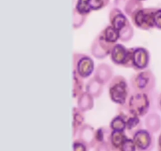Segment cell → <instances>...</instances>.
<instances>
[{
	"label": "cell",
	"mask_w": 161,
	"mask_h": 151,
	"mask_svg": "<svg viewBox=\"0 0 161 151\" xmlns=\"http://www.w3.org/2000/svg\"><path fill=\"white\" fill-rule=\"evenodd\" d=\"M130 86L133 92L149 94L156 87V77L149 69L139 71L130 78Z\"/></svg>",
	"instance_id": "6da1fadb"
},
{
	"label": "cell",
	"mask_w": 161,
	"mask_h": 151,
	"mask_svg": "<svg viewBox=\"0 0 161 151\" xmlns=\"http://www.w3.org/2000/svg\"><path fill=\"white\" fill-rule=\"evenodd\" d=\"M108 94L114 103L123 105L127 102L129 88L127 80L123 76H115L108 84Z\"/></svg>",
	"instance_id": "7a4b0ae2"
},
{
	"label": "cell",
	"mask_w": 161,
	"mask_h": 151,
	"mask_svg": "<svg viewBox=\"0 0 161 151\" xmlns=\"http://www.w3.org/2000/svg\"><path fill=\"white\" fill-rule=\"evenodd\" d=\"M124 105L130 114L138 117L144 116L147 114L150 108L149 94L145 93L133 92Z\"/></svg>",
	"instance_id": "3957f363"
},
{
	"label": "cell",
	"mask_w": 161,
	"mask_h": 151,
	"mask_svg": "<svg viewBox=\"0 0 161 151\" xmlns=\"http://www.w3.org/2000/svg\"><path fill=\"white\" fill-rule=\"evenodd\" d=\"M158 8H142L134 13L130 17L132 24L136 28L142 30L149 31L155 28L154 16Z\"/></svg>",
	"instance_id": "277c9868"
},
{
	"label": "cell",
	"mask_w": 161,
	"mask_h": 151,
	"mask_svg": "<svg viewBox=\"0 0 161 151\" xmlns=\"http://www.w3.org/2000/svg\"><path fill=\"white\" fill-rule=\"evenodd\" d=\"M73 73L80 78H88L94 71V63L92 58L85 53H74Z\"/></svg>",
	"instance_id": "5b68a950"
},
{
	"label": "cell",
	"mask_w": 161,
	"mask_h": 151,
	"mask_svg": "<svg viewBox=\"0 0 161 151\" xmlns=\"http://www.w3.org/2000/svg\"><path fill=\"white\" fill-rule=\"evenodd\" d=\"M132 50L133 48L128 49L123 44L116 43L110 53L112 61L116 65L132 68Z\"/></svg>",
	"instance_id": "8992f818"
},
{
	"label": "cell",
	"mask_w": 161,
	"mask_h": 151,
	"mask_svg": "<svg viewBox=\"0 0 161 151\" xmlns=\"http://www.w3.org/2000/svg\"><path fill=\"white\" fill-rule=\"evenodd\" d=\"M132 139L138 151H152L155 146V138L152 132L146 129H139L133 135Z\"/></svg>",
	"instance_id": "52a82bcc"
},
{
	"label": "cell",
	"mask_w": 161,
	"mask_h": 151,
	"mask_svg": "<svg viewBox=\"0 0 161 151\" xmlns=\"http://www.w3.org/2000/svg\"><path fill=\"white\" fill-rule=\"evenodd\" d=\"M116 44L108 42L100 32L93 41L91 45V53L93 56L97 59H102L108 55H110Z\"/></svg>",
	"instance_id": "ba28073f"
},
{
	"label": "cell",
	"mask_w": 161,
	"mask_h": 151,
	"mask_svg": "<svg viewBox=\"0 0 161 151\" xmlns=\"http://www.w3.org/2000/svg\"><path fill=\"white\" fill-rule=\"evenodd\" d=\"M150 53L144 47H135L132 50V69L138 71L145 70L149 65Z\"/></svg>",
	"instance_id": "9c48e42d"
},
{
	"label": "cell",
	"mask_w": 161,
	"mask_h": 151,
	"mask_svg": "<svg viewBox=\"0 0 161 151\" xmlns=\"http://www.w3.org/2000/svg\"><path fill=\"white\" fill-rule=\"evenodd\" d=\"M108 19L110 25L119 31H120L127 24L130 23L127 17H126V14L116 7L113 8L110 10Z\"/></svg>",
	"instance_id": "30bf717a"
},
{
	"label": "cell",
	"mask_w": 161,
	"mask_h": 151,
	"mask_svg": "<svg viewBox=\"0 0 161 151\" xmlns=\"http://www.w3.org/2000/svg\"><path fill=\"white\" fill-rule=\"evenodd\" d=\"M115 7L122 10L128 17L138 9L143 8V4L140 0H115Z\"/></svg>",
	"instance_id": "8fae6325"
},
{
	"label": "cell",
	"mask_w": 161,
	"mask_h": 151,
	"mask_svg": "<svg viewBox=\"0 0 161 151\" xmlns=\"http://www.w3.org/2000/svg\"><path fill=\"white\" fill-rule=\"evenodd\" d=\"M113 69L106 64H101L95 70L94 78L98 80L102 84L110 82L113 78Z\"/></svg>",
	"instance_id": "7c38bea8"
},
{
	"label": "cell",
	"mask_w": 161,
	"mask_h": 151,
	"mask_svg": "<svg viewBox=\"0 0 161 151\" xmlns=\"http://www.w3.org/2000/svg\"><path fill=\"white\" fill-rule=\"evenodd\" d=\"M128 137L127 136L124 131H112L110 134L108 143L113 151H119L123 143H124Z\"/></svg>",
	"instance_id": "4fadbf2b"
},
{
	"label": "cell",
	"mask_w": 161,
	"mask_h": 151,
	"mask_svg": "<svg viewBox=\"0 0 161 151\" xmlns=\"http://www.w3.org/2000/svg\"><path fill=\"white\" fill-rule=\"evenodd\" d=\"M77 98H78V102H77L78 108L81 111H88V110H91L94 107V98L86 91L82 93Z\"/></svg>",
	"instance_id": "5bb4252c"
},
{
	"label": "cell",
	"mask_w": 161,
	"mask_h": 151,
	"mask_svg": "<svg viewBox=\"0 0 161 151\" xmlns=\"http://www.w3.org/2000/svg\"><path fill=\"white\" fill-rule=\"evenodd\" d=\"M86 91L94 98H98L102 95L103 91V84L94 77L86 84Z\"/></svg>",
	"instance_id": "9a60e30c"
},
{
	"label": "cell",
	"mask_w": 161,
	"mask_h": 151,
	"mask_svg": "<svg viewBox=\"0 0 161 151\" xmlns=\"http://www.w3.org/2000/svg\"><path fill=\"white\" fill-rule=\"evenodd\" d=\"M101 33L108 42L112 43H117V41L119 39V31L111 25L105 27Z\"/></svg>",
	"instance_id": "2e32d148"
},
{
	"label": "cell",
	"mask_w": 161,
	"mask_h": 151,
	"mask_svg": "<svg viewBox=\"0 0 161 151\" xmlns=\"http://www.w3.org/2000/svg\"><path fill=\"white\" fill-rule=\"evenodd\" d=\"M146 125L151 132L157 131L160 128L161 119L157 113H151L146 118Z\"/></svg>",
	"instance_id": "e0dca14e"
},
{
	"label": "cell",
	"mask_w": 161,
	"mask_h": 151,
	"mask_svg": "<svg viewBox=\"0 0 161 151\" xmlns=\"http://www.w3.org/2000/svg\"><path fill=\"white\" fill-rule=\"evenodd\" d=\"M127 124L126 120L121 114H118L112 120L110 123V128L112 131H125Z\"/></svg>",
	"instance_id": "ac0fdd59"
},
{
	"label": "cell",
	"mask_w": 161,
	"mask_h": 151,
	"mask_svg": "<svg viewBox=\"0 0 161 151\" xmlns=\"http://www.w3.org/2000/svg\"><path fill=\"white\" fill-rule=\"evenodd\" d=\"M84 122V115L78 107L73 108V131L74 134L78 131L80 127H83Z\"/></svg>",
	"instance_id": "d6986e66"
},
{
	"label": "cell",
	"mask_w": 161,
	"mask_h": 151,
	"mask_svg": "<svg viewBox=\"0 0 161 151\" xmlns=\"http://www.w3.org/2000/svg\"><path fill=\"white\" fill-rule=\"evenodd\" d=\"M74 9L80 14L86 17H87L92 11L89 0H77Z\"/></svg>",
	"instance_id": "ffe728a7"
},
{
	"label": "cell",
	"mask_w": 161,
	"mask_h": 151,
	"mask_svg": "<svg viewBox=\"0 0 161 151\" xmlns=\"http://www.w3.org/2000/svg\"><path fill=\"white\" fill-rule=\"evenodd\" d=\"M133 36L134 28L130 22L119 31V39L122 42H128L133 38Z\"/></svg>",
	"instance_id": "44dd1931"
},
{
	"label": "cell",
	"mask_w": 161,
	"mask_h": 151,
	"mask_svg": "<svg viewBox=\"0 0 161 151\" xmlns=\"http://www.w3.org/2000/svg\"><path fill=\"white\" fill-rule=\"evenodd\" d=\"M83 79L73 73V98H78L82 93H83Z\"/></svg>",
	"instance_id": "7402d4cb"
},
{
	"label": "cell",
	"mask_w": 161,
	"mask_h": 151,
	"mask_svg": "<svg viewBox=\"0 0 161 151\" xmlns=\"http://www.w3.org/2000/svg\"><path fill=\"white\" fill-rule=\"evenodd\" d=\"M86 17H87L81 15L73 9V28L75 29H78L83 26L86 21Z\"/></svg>",
	"instance_id": "603a6c76"
},
{
	"label": "cell",
	"mask_w": 161,
	"mask_h": 151,
	"mask_svg": "<svg viewBox=\"0 0 161 151\" xmlns=\"http://www.w3.org/2000/svg\"><path fill=\"white\" fill-rule=\"evenodd\" d=\"M89 1L92 10L96 11L103 9L108 6L110 0H89Z\"/></svg>",
	"instance_id": "cb8c5ba5"
},
{
	"label": "cell",
	"mask_w": 161,
	"mask_h": 151,
	"mask_svg": "<svg viewBox=\"0 0 161 151\" xmlns=\"http://www.w3.org/2000/svg\"><path fill=\"white\" fill-rule=\"evenodd\" d=\"M136 146L134 143L133 139L130 138H127L123 143L119 151H136Z\"/></svg>",
	"instance_id": "d4e9b609"
},
{
	"label": "cell",
	"mask_w": 161,
	"mask_h": 151,
	"mask_svg": "<svg viewBox=\"0 0 161 151\" xmlns=\"http://www.w3.org/2000/svg\"><path fill=\"white\" fill-rule=\"evenodd\" d=\"M87 146L83 140L78 138L73 143V151H87Z\"/></svg>",
	"instance_id": "484cf974"
},
{
	"label": "cell",
	"mask_w": 161,
	"mask_h": 151,
	"mask_svg": "<svg viewBox=\"0 0 161 151\" xmlns=\"http://www.w3.org/2000/svg\"><path fill=\"white\" fill-rule=\"evenodd\" d=\"M154 24L156 28L161 30V8H158L156 11L154 16Z\"/></svg>",
	"instance_id": "4316f807"
},
{
	"label": "cell",
	"mask_w": 161,
	"mask_h": 151,
	"mask_svg": "<svg viewBox=\"0 0 161 151\" xmlns=\"http://www.w3.org/2000/svg\"><path fill=\"white\" fill-rule=\"evenodd\" d=\"M112 150L108 143H98L96 147V151H110Z\"/></svg>",
	"instance_id": "83f0119b"
},
{
	"label": "cell",
	"mask_w": 161,
	"mask_h": 151,
	"mask_svg": "<svg viewBox=\"0 0 161 151\" xmlns=\"http://www.w3.org/2000/svg\"><path fill=\"white\" fill-rule=\"evenodd\" d=\"M157 145H158V151H161V134L158 138V143H157Z\"/></svg>",
	"instance_id": "f1b7e54d"
},
{
	"label": "cell",
	"mask_w": 161,
	"mask_h": 151,
	"mask_svg": "<svg viewBox=\"0 0 161 151\" xmlns=\"http://www.w3.org/2000/svg\"><path fill=\"white\" fill-rule=\"evenodd\" d=\"M158 107L161 111V94H160V96H159L158 98Z\"/></svg>",
	"instance_id": "f546056e"
},
{
	"label": "cell",
	"mask_w": 161,
	"mask_h": 151,
	"mask_svg": "<svg viewBox=\"0 0 161 151\" xmlns=\"http://www.w3.org/2000/svg\"><path fill=\"white\" fill-rule=\"evenodd\" d=\"M140 1H145V0H140Z\"/></svg>",
	"instance_id": "4dcf8cb0"
}]
</instances>
